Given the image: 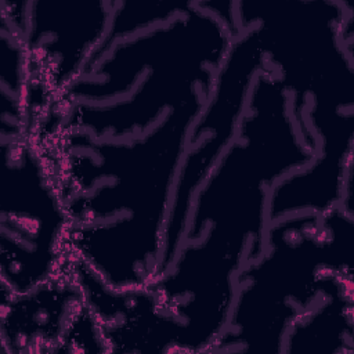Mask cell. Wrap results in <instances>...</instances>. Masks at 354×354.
Masks as SVG:
<instances>
[{"instance_id":"6da1fadb","label":"cell","mask_w":354,"mask_h":354,"mask_svg":"<svg viewBox=\"0 0 354 354\" xmlns=\"http://www.w3.org/2000/svg\"><path fill=\"white\" fill-rule=\"evenodd\" d=\"M207 97L123 140L80 131L36 137L57 174L69 254L115 290L145 288L159 272L181 162Z\"/></svg>"},{"instance_id":"7a4b0ae2","label":"cell","mask_w":354,"mask_h":354,"mask_svg":"<svg viewBox=\"0 0 354 354\" xmlns=\"http://www.w3.org/2000/svg\"><path fill=\"white\" fill-rule=\"evenodd\" d=\"M236 35L205 1L116 40L39 120L36 136L95 140L142 134L169 112L207 97Z\"/></svg>"},{"instance_id":"3957f363","label":"cell","mask_w":354,"mask_h":354,"mask_svg":"<svg viewBox=\"0 0 354 354\" xmlns=\"http://www.w3.org/2000/svg\"><path fill=\"white\" fill-rule=\"evenodd\" d=\"M354 212L335 206L270 221L264 252L238 275L228 322L210 353L282 354L295 322L353 282Z\"/></svg>"},{"instance_id":"277c9868","label":"cell","mask_w":354,"mask_h":354,"mask_svg":"<svg viewBox=\"0 0 354 354\" xmlns=\"http://www.w3.org/2000/svg\"><path fill=\"white\" fill-rule=\"evenodd\" d=\"M242 30L254 28L267 68L289 91L317 145L354 141L353 12L342 1H235Z\"/></svg>"},{"instance_id":"5b68a950","label":"cell","mask_w":354,"mask_h":354,"mask_svg":"<svg viewBox=\"0 0 354 354\" xmlns=\"http://www.w3.org/2000/svg\"><path fill=\"white\" fill-rule=\"evenodd\" d=\"M1 295L25 293L69 259V218L53 163L33 133L1 134Z\"/></svg>"},{"instance_id":"8992f818","label":"cell","mask_w":354,"mask_h":354,"mask_svg":"<svg viewBox=\"0 0 354 354\" xmlns=\"http://www.w3.org/2000/svg\"><path fill=\"white\" fill-rule=\"evenodd\" d=\"M113 6L115 1H1V18L25 48L33 127L87 69L108 35Z\"/></svg>"},{"instance_id":"52a82bcc","label":"cell","mask_w":354,"mask_h":354,"mask_svg":"<svg viewBox=\"0 0 354 354\" xmlns=\"http://www.w3.org/2000/svg\"><path fill=\"white\" fill-rule=\"evenodd\" d=\"M267 69L266 55L254 28L238 35L216 75L207 101L192 126L177 177L166 228L160 277L181 246L191 205L221 153L234 141L246 111L252 86Z\"/></svg>"},{"instance_id":"ba28073f","label":"cell","mask_w":354,"mask_h":354,"mask_svg":"<svg viewBox=\"0 0 354 354\" xmlns=\"http://www.w3.org/2000/svg\"><path fill=\"white\" fill-rule=\"evenodd\" d=\"M84 293L65 268L54 278L19 295H1V351L58 353Z\"/></svg>"},{"instance_id":"9c48e42d","label":"cell","mask_w":354,"mask_h":354,"mask_svg":"<svg viewBox=\"0 0 354 354\" xmlns=\"http://www.w3.org/2000/svg\"><path fill=\"white\" fill-rule=\"evenodd\" d=\"M353 282L335 286L289 330L282 354H353Z\"/></svg>"}]
</instances>
